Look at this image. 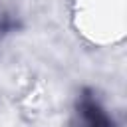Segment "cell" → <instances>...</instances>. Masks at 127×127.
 I'll list each match as a JSON object with an SVG mask.
<instances>
[{"mask_svg": "<svg viewBox=\"0 0 127 127\" xmlns=\"http://www.w3.org/2000/svg\"><path fill=\"white\" fill-rule=\"evenodd\" d=\"M73 127H117V123L99 97H95L91 89H83L75 99Z\"/></svg>", "mask_w": 127, "mask_h": 127, "instance_id": "obj_1", "label": "cell"}, {"mask_svg": "<svg viewBox=\"0 0 127 127\" xmlns=\"http://www.w3.org/2000/svg\"><path fill=\"white\" fill-rule=\"evenodd\" d=\"M14 28H16V20L6 12H0V36L6 32H12Z\"/></svg>", "mask_w": 127, "mask_h": 127, "instance_id": "obj_2", "label": "cell"}]
</instances>
